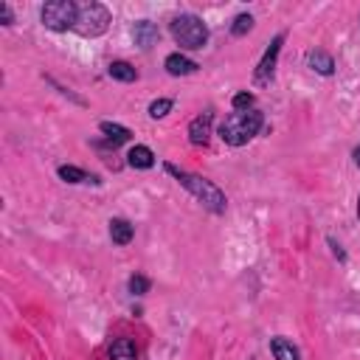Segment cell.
I'll list each match as a JSON object with an SVG mask.
<instances>
[{
  "mask_svg": "<svg viewBox=\"0 0 360 360\" xmlns=\"http://www.w3.org/2000/svg\"><path fill=\"white\" fill-rule=\"evenodd\" d=\"M166 172H169L186 191H191L211 214H225L228 197H225V191H222L219 186H214L211 180H205V177H200V174H191V172H186V169H177L174 163H166Z\"/></svg>",
  "mask_w": 360,
  "mask_h": 360,
  "instance_id": "1",
  "label": "cell"
},
{
  "mask_svg": "<svg viewBox=\"0 0 360 360\" xmlns=\"http://www.w3.org/2000/svg\"><path fill=\"white\" fill-rule=\"evenodd\" d=\"M264 127V115L253 107V110H233L231 115L222 118L219 124V138L228 146H245L250 138H256Z\"/></svg>",
  "mask_w": 360,
  "mask_h": 360,
  "instance_id": "2",
  "label": "cell"
},
{
  "mask_svg": "<svg viewBox=\"0 0 360 360\" xmlns=\"http://www.w3.org/2000/svg\"><path fill=\"white\" fill-rule=\"evenodd\" d=\"M169 31H172L174 42L186 51H200L208 42V25L197 14H177L169 22Z\"/></svg>",
  "mask_w": 360,
  "mask_h": 360,
  "instance_id": "3",
  "label": "cell"
},
{
  "mask_svg": "<svg viewBox=\"0 0 360 360\" xmlns=\"http://www.w3.org/2000/svg\"><path fill=\"white\" fill-rule=\"evenodd\" d=\"M110 22H112V14L104 3H84V6H79V17H76L73 31L79 37L93 39V37H101L110 28Z\"/></svg>",
  "mask_w": 360,
  "mask_h": 360,
  "instance_id": "4",
  "label": "cell"
},
{
  "mask_svg": "<svg viewBox=\"0 0 360 360\" xmlns=\"http://www.w3.org/2000/svg\"><path fill=\"white\" fill-rule=\"evenodd\" d=\"M42 17V25L51 28V31H68L76 25V17H79V6L73 0H51L42 6L39 11Z\"/></svg>",
  "mask_w": 360,
  "mask_h": 360,
  "instance_id": "5",
  "label": "cell"
},
{
  "mask_svg": "<svg viewBox=\"0 0 360 360\" xmlns=\"http://www.w3.org/2000/svg\"><path fill=\"white\" fill-rule=\"evenodd\" d=\"M281 42H284V34H276L273 42L267 45V51H264V56L259 59L256 73H253V82H256V84H270V82H273L276 62H278V53H281Z\"/></svg>",
  "mask_w": 360,
  "mask_h": 360,
  "instance_id": "6",
  "label": "cell"
},
{
  "mask_svg": "<svg viewBox=\"0 0 360 360\" xmlns=\"http://www.w3.org/2000/svg\"><path fill=\"white\" fill-rule=\"evenodd\" d=\"M211 124H214V110L200 112V115L188 124V141H191L194 146H205L208 138H211Z\"/></svg>",
  "mask_w": 360,
  "mask_h": 360,
  "instance_id": "7",
  "label": "cell"
},
{
  "mask_svg": "<svg viewBox=\"0 0 360 360\" xmlns=\"http://www.w3.org/2000/svg\"><path fill=\"white\" fill-rule=\"evenodd\" d=\"M163 68H166V73L169 76H191V73H197V62L194 59H188L186 53H169L166 59H163Z\"/></svg>",
  "mask_w": 360,
  "mask_h": 360,
  "instance_id": "8",
  "label": "cell"
},
{
  "mask_svg": "<svg viewBox=\"0 0 360 360\" xmlns=\"http://www.w3.org/2000/svg\"><path fill=\"white\" fill-rule=\"evenodd\" d=\"M158 37H160V31H158V25L155 22H149V20H138L135 25H132V39H135V45L138 48H152L155 42H158Z\"/></svg>",
  "mask_w": 360,
  "mask_h": 360,
  "instance_id": "9",
  "label": "cell"
},
{
  "mask_svg": "<svg viewBox=\"0 0 360 360\" xmlns=\"http://www.w3.org/2000/svg\"><path fill=\"white\" fill-rule=\"evenodd\" d=\"M307 68L315 70V73H321V76H332V73H335V59H332L326 51L315 48V51L307 53Z\"/></svg>",
  "mask_w": 360,
  "mask_h": 360,
  "instance_id": "10",
  "label": "cell"
},
{
  "mask_svg": "<svg viewBox=\"0 0 360 360\" xmlns=\"http://www.w3.org/2000/svg\"><path fill=\"white\" fill-rule=\"evenodd\" d=\"M127 163L132 166V169H152L155 166V152L149 149V146H143V143H135V146H129V152H127Z\"/></svg>",
  "mask_w": 360,
  "mask_h": 360,
  "instance_id": "11",
  "label": "cell"
},
{
  "mask_svg": "<svg viewBox=\"0 0 360 360\" xmlns=\"http://www.w3.org/2000/svg\"><path fill=\"white\" fill-rule=\"evenodd\" d=\"M132 236H135V228H132L129 219H124V217H112L110 219V239L115 245H129Z\"/></svg>",
  "mask_w": 360,
  "mask_h": 360,
  "instance_id": "12",
  "label": "cell"
},
{
  "mask_svg": "<svg viewBox=\"0 0 360 360\" xmlns=\"http://www.w3.org/2000/svg\"><path fill=\"white\" fill-rule=\"evenodd\" d=\"M98 129H101L104 141H107L112 149H115L118 143H127V141H129V135H132L127 127H121V124H112V121H101V124H98Z\"/></svg>",
  "mask_w": 360,
  "mask_h": 360,
  "instance_id": "13",
  "label": "cell"
},
{
  "mask_svg": "<svg viewBox=\"0 0 360 360\" xmlns=\"http://www.w3.org/2000/svg\"><path fill=\"white\" fill-rule=\"evenodd\" d=\"M56 174L65 180V183H93V186H98L101 180H98V174H87L84 169H79V166H59L56 169Z\"/></svg>",
  "mask_w": 360,
  "mask_h": 360,
  "instance_id": "14",
  "label": "cell"
},
{
  "mask_svg": "<svg viewBox=\"0 0 360 360\" xmlns=\"http://www.w3.org/2000/svg\"><path fill=\"white\" fill-rule=\"evenodd\" d=\"M270 354L276 357V360H301V354H298V349L292 346V340H287V338H270Z\"/></svg>",
  "mask_w": 360,
  "mask_h": 360,
  "instance_id": "15",
  "label": "cell"
},
{
  "mask_svg": "<svg viewBox=\"0 0 360 360\" xmlns=\"http://www.w3.org/2000/svg\"><path fill=\"white\" fill-rule=\"evenodd\" d=\"M110 360H138L135 343L129 338H118L110 343Z\"/></svg>",
  "mask_w": 360,
  "mask_h": 360,
  "instance_id": "16",
  "label": "cell"
},
{
  "mask_svg": "<svg viewBox=\"0 0 360 360\" xmlns=\"http://www.w3.org/2000/svg\"><path fill=\"white\" fill-rule=\"evenodd\" d=\"M107 73H110L112 79H118V82H135V79H138V70H135L129 62H124V59H118V62H110Z\"/></svg>",
  "mask_w": 360,
  "mask_h": 360,
  "instance_id": "17",
  "label": "cell"
},
{
  "mask_svg": "<svg viewBox=\"0 0 360 360\" xmlns=\"http://www.w3.org/2000/svg\"><path fill=\"white\" fill-rule=\"evenodd\" d=\"M250 28H253V17L250 14H236L233 22H231V34L233 37H245Z\"/></svg>",
  "mask_w": 360,
  "mask_h": 360,
  "instance_id": "18",
  "label": "cell"
},
{
  "mask_svg": "<svg viewBox=\"0 0 360 360\" xmlns=\"http://www.w3.org/2000/svg\"><path fill=\"white\" fill-rule=\"evenodd\" d=\"M172 107H174L172 98H155V101L149 104V118H166V115L172 112Z\"/></svg>",
  "mask_w": 360,
  "mask_h": 360,
  "instance_id": "19",
  "label": "cell"
},
{
  "mask_svg": "<svg viewBox=\"0 0 360 360\" xmlns=\"http://www.w3.org/2000/svg\"><path fill=\"white\" fill-rule=\"evenodd\" d=\"M149 287H152V281H149L146 276H141V273H135V276L129 278V292H132V295H143V292H149Z\"/></svg>",
  "mask_w": 360,
  "mask_h": 360,
  "instance_id": "20",
  "label": "cell"
},
{
  "mask_svg": "<svg viewBox=\"0 0 360 360\" xmlns=\"http://www.w3.org/2000/svg\"><path fill=\"white\" fill-rule=\"evenodd\" d=\"M253 93H248V90H242V93H236L233 98H231V104H233V110H253Z\"/></svg>",
  "mask_w": 360,
  "mask_h": 360,
  "instance_id": "21",
  "label": "cell"
},
{
  "mask_svg": "<svg viewBox=\"0 0 360 360\" xmlns=\"http://www.w3.org/2000/svg\"><path fill=\"white\" fill-rule=\"evenodd\" d=\"M0 20H3V25H14V14L6 3H0Z\"/></svg>",
  "mask_w": 360,
  "mask_h": 360,
  "instance_id": "22",
  "label": "cell"
},
{
  "mask_svg": "<svg viewBox=\"0 0 360 360\" xmlns=\"http://www.w3.org/2000/svg\"><path fill=\"white\" fill-rule=\"evenodd\" d=\"M326 242H329V248H332V253H335V259H338V262H346V250H343V248H340V245H338V242H335L332 236H329Z\"/></svg>",
  "mask_w": 360,
  "mask_h": 360,
  "instance_id": "23",
  "label": "cell"
},
{
  "mask_svg": "<svg viewBox=\"0 0 360 360\" xmlns=\"http://www.w3.org/2000/svg\"><path fill=\"white\" fill-rule=\"evenodd\" d=\"M354 163H357V166H360V146H357V149H354Z\"/></svg>",
  "mask_w": 360,
  "mask_h": 360,
  "instance_id": "24",
  "label": "cell"
},
{
  "mask_svg": "<svg viewBox=\"0 0 360 360\" xmlns=\"http://www.w3.org/2000/svg\"><path fill=\"white\" fill-rule=\"evenodd\" d=\"M357 219H360V197H357Z\"/></svg>",
  "mask_w": 360,
  "mask_h": 360,
  "instance_id": "25",
  "label": "cell"
}]
</instances>
